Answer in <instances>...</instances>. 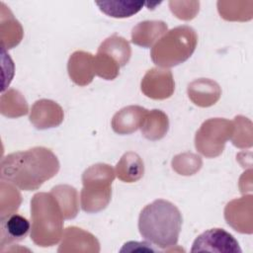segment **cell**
<instances>
[{"instance_id":"cell-13","label":"cell","mask_w":253,"mask_h":253,"mask_svg":"<svg viewBox=\"0 0 253 253\" xmlns=\"http://www.w3.org/2000/svg\"><path fill=\"white\" fill-rule=\"evenodd\" d=\"M188 95L195 105L199 107H210L218 101L221 90L215 81L200 78L189 84Z\"/></svg>"},{"instance_id":"cell-16","label":"cell","mask_w":253,"mask_h":253,"mask_svg":"<svg viewBox=\"0 0 253 253\" xmlns=\"http://www.w3.org/2000/svg\"><path fill=\"white\" fill-rule=\"evenodd\" d=\"M29 220L17 213H12L1 218V241L3 247L6 244L18 242L28 235L30 231Z\"/></svg>"},{"instance_id":"cell-15","label":"cell","mask_w":253,"mask_h":253,"mask_svg":"<svg viewBox=\"0 0 253 253\" xmlns=\"http://www.w3.org/2000/svg\"><path fill=\"white\" fill-rule=\"evenodd\" d=\"M167 33V25L162 21H143L131 32L132 43L142 46H153Z\"/></svg>"},{"instance_id":"cell-3","label":"cell","mask_w":253,"mask_h":253,"mask_svg":"<svg viewBox=\"0 0 253 253\" xmlns=\"http://www.w3.org/2000/svg\"><path fill=\"white\" fill-rule=\"evenodd\" d=\"M63 212L51 193H37L31 200V239L42 247L56 244L63 235Z\"/></svg>"},{"instance_id":"cell-21","label":"cell","mask_w":253,"mask_h":253,"mask_svg":"<svg viewBox=\"0 0 253 253\" xmlns=\"http://www.w3.org/2000/svg\"><path fill=\"white\" fill-rule=\"evenodd\" d=\"M23 38V29L13 14L7 9V15L1 9V44L3 49L16 46Z\"/></svg>"},{"instance_id":"cell-11","label":"cell","mask_w":253,"mask_h":253,"mask_svg":"<svg viewBox=\"0 0 253 253\" xmlns=\"http://www.w3.org/2000/svg\"><path fill=\"white\" fill-rule=\"evenodd\" d=\"M58 252H99L98 240L91 233L75 226L67 227Z\"/></svg>"},{"instance_id":"cell-24","label":"cell","mask_w":253,"mask_h":253,"mask_svg":"<svg viewBox=\"0 0 253 253\" xmlns=\"http://www.w3.org/2000/svg\"><path fill=\"white\" fill-rule=\"evenodd\" d=\"M0 111L3 116L17 118L28 113V104L19 91L10 89L1 96Z\"/></svg>"},{"instance_id":"cell-14","label":"cell","mask_w":253,"mask_h":253,"mask_svg":"<svg viewBox=\"0 0 253 253\" xmlns=\"http://www.w3.org/2000/svg\"><path fill=\"white\" fill-rule=\"evenodd\" d=\"M147 110L140 106H127L120 110L112 119V128L119 134H129L140 128Z\"/></svg>"},{"instance_id":"cell-23","label":"cell","mask_w":253,"mask_h":253,"mask_svg":"<svg viewBox=\"0 0 253 253\" xmlns=\"http://www.w3.org/2000/svg\"><path fill=\"white\" fill-rule=\"evenodd\" d=\"M252 1H218L219 15L227 21H246L252 18Z\"/></svg>"},{"instance_id":"cell-4","label":"cell","mask_w":253,"mask_h":253,"mask_svg":"<svg viewBox=\"0 0 253 253\" xmlns=\"http://www.w3.org/2000/svg\"><path fill=\"white\" fill-rule=\"evenodd\" d=\"M198 36L189 26H178L168 31L151 48L152 61L168 68L186 61L196 49Z\"/></svg>"},{"instance_id":"cell-19","label":"cell","mask_w":253,"mask_h":253,"mask_svg":"<svg viewBox=\"0 0 253 253\" xmlns=\"http://www.w3.org/2000/svg\"><path fill=\"white\" fill-rule=\"evenodd\" d=\"M98 51L111 56L120 64L121 67L125 66L128 62L131 55L129 43L126 40L118 35H113L107 38L100 44Z\"/></svg>"},{"instance_id":"cell-6","label":"cell","mask_w":253,"mask_h":253,"mask_svg":"<svg viewBox=\"0 0 253 253\" xmlns=\"http://www.w3.org/2000/svg\"><path fill=\"white\" fill-rule=\"evenodd\" d=\"M233 130V122L220 118L210 119L204 122L196 132V149L206 157H216L222 153L225 142L231 138Z\"/></svg>"},{"instance_id":"cell-27","label":"cell","mask_w":253,"mask_h":253,"mask_svg":"<svg viewBox=\"0 0 253 253\" xmlns=\"http://www.w3.org/2000/svg\"><path fill=\"white\" fill-rule=\"evenodd\" d=\"M0 189L6 193L7 198H8V199H5L4 197H1L0 212H1V218H2L7 215H10L12 213H15V211L18 210L19 206L21 205L22 199H21L20 193L12 186V184H10V183L7 184L6 181L2 180ZM1 193L4 194L3 192H1Z\"/></svg>"},{"instance_id":"cell-29","label":"cell","mask_w":253,"mask_h":253,"mask_svg":"<svg viewBox=\"0 0 253 253\" xmlns=\"http://www.w3.org/2000/svg\"><path fill=\"white\" fill-rule=\"evenodd\" d=\"M172 13L181 20H191L199 12V1H170Z\"/></svg>"},{"instance_id":"cell-9","label":"cell","mask_w":253,"mask_h":253,"mask_svg":"<svg viewBox=\"0 0 253 253\" xmlns=\"http://www.w3.org/2000/svg\"><path fill=\"white\" fill-rule=\"evenodd\" d=\"M226 222L236 231L252 232V196L242 197L229 202L224 209Z\"/></svg>"},{"instance_id":"cell-10","label":"cell","mask_w":253,"mask_h":253,"mask_svg":"<svg viewBox=\"0 0 253 253\" xmlns=\"http://www.w3.org/2000/svg\"><path fill=\"white\" fill-rule=\"evenodd\" d=\"M63 110L55 102L41 99L34 103L30 113V122L39 129L59 126L63 121Z\"/></svg>"},{"instance_id":"cell-26","label":"cell","mask_w":253,"mask_h":253,"mask_svg":"<svg viewBox=\"0 0 253 253\" xmlns=\"http://www.w3.org/2000/svg\"><path fill=\"white\" fill-rule=\"evenodd\" d=\"M202 159L194 153H181L176 155L172 160L173 169L180 175H193L200 170Z\"/></svg>"},{"instance_id":"cell-2","label":"cell","mask_w":253,"mask_h":253,"mask_svg":"<svg viewBox=\"0 0 253 253\" xmlns=\"http://www.w3.org/2000/svg\"><path fill=\"white\" fill-rule=\"evenodd\" d=\"M182 221V214L174 204L155 200L140 211L138 230L145 240L167 250L177 245Z\"/></svg>"},{"instance_id":"cell-1","label":"cell","mask_w":253,"mask_h":253,"mask_svg":"<svg viewBox=\"0 0 253 253\" xmlns=\"http://www.w3.org/2000/svg\"><path fill=\"white\" fill-rule=\"evenodd\" d=\"M58 170L59 161L56 155L46 147L36 146L3 157L0 177L20 190L35 191L54 177Z\"/></svg>"},{"instance_id":"cell-5","label":"cell","mask_w":253,"mask_h":253,"mask_svg":"<svg viewBox=\"0 0 253 253\" xmlns=\"http://www.w3.org/2000/svg\"><path fill=\"white\" fill-rule=\"evenodd\" d=\"M115 175L112 166L105 163L94 164L84 171L80 193L81 208L84 211L98 212L107 208L111 201V186Z\"/></svg>"},{"instance_id":"cell-20","label":"cell","mask_w":253,"mask_h":253,"mask_svg":"<svg viewBox=\"0 0 253 253\" xmlns=\"http://www.w3.org/2000/svg\"><path fill=\"white\" fill-rule=\"evenodd\" d=\"M50 193L57 200L65 219L74 218L77 215L79 204L75 188L69 185H57L51 189Z\"/></svg>"},{"instance_id":"cell-28","label":"cell","mask_w":253,"mask_h":253,"mask_svg":"<svg viewBox=\"0 0 253 253\" xmlns=\"http://www.w3.org/2000/svg\"><path fill=\"white\" fill-rule=\"evenodd\" d=\"M247 119L241 116H238L233 121L234 130L231 136V141L233 145L239 148L250 147L252 145V130H251V122L248 126H245Z\"/></svg>"},{"instance_id":"cell-8","label":"cell","mask_w":253,"mask_h":253,"mask_svg":"<svg viewBox=\"0 0 253 253\" xmlns=\"http://www.w3.org/2000/svg\"><path fill=\"white\" fill-rule=\"evenodd\" d=\"M142 93L154 100H163L172 96L175 83L172 72L168 69L151 68L141 80Z\"/></svg>"},{"instance_id":"cell-17","label":"cell","mask_w":253,"mask_h":253,"mask_svg":"<svg viewBox=\"0 0 253 253\" xmlns=\"http://www.w3.org/2000/svg\"><path fill=\"white\" fill-rule=\"evenodd\" d=\"M169 128L167 115L160 110L147 111L140 129L142 135L149 140H158L165 136Z\"/></svg>"},{"instance_id":"cell-7","label":"cell","mask_w":253,"mask_h":253,"mask_svg":"<svg viewBox=\"0 0 253 253\" xmlns=\"http://www.w3.org/2000/svg\"><path fill=\"white\" fill-rule=\"evenodd\" d=\"M241 253L237 240L222 228H211L200 234L194 241L191 252Z\"/></svg>"},{"instance_id":"cell-18","label":"cell","mask_w":253,"mask_h":253,"mask_svg":"<svg viewBox=\"0 0 253 253\" xmlns=\"http://www.w3.org/2000/svg\"><path fill=\"white\" fill-rule=\"evenodd\" d=\"M143 161L138 154L132 151L125 153L116 166L118 178L126 183L136 182L143 176Z\"/></svg>"},{"instance_id":"cell-12","label":"cell","mask_w":253,"mask_h":253,"mask_svg":"<svg viewBox=\"0 0 253 253\" xmlns=\"http://www.w3.org/2000/svg\"><path fill=\"white\" fill-rule=\"evenodd\" d=\"M67 70L71 80L79 85L86 86L90 84L94 78V56L90 52L77 50L73 52L67 63Z\"/></svg>"},{"instance_id":"cell-25","label":"cell","mask_w":253,"mask_h":253,"mask_svg":"<svg viewBox=\"0 0 253 253\" xmlns=\"http://www.w3.org/2000/svg\"><path fill=\"white\" fill-rule=\"evenodd\" d=\"M120 67V64L116 60L103 52L98 51L96 56H94L95 74L103 79H115L119 75Z\"/></svg>"},{"instance_id":"cell-22","label":"cell","mask_w":253,"mask_h":253,"mask_svg":"<svg viewBox=\"0 0 253 253\" xmlns=\"http://www.w3.org/2000/svg\"><path fill=\"white\" fill-rule=\"evenodd\" d=\"M99 9L113 18H128L139 12L145 5L138 1H101L96 2Z\"/></svg>"}]
</instances>
